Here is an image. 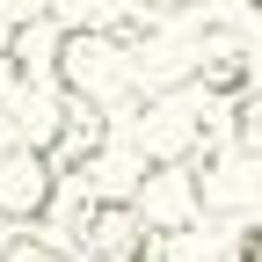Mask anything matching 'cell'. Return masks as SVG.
<instances>
[{"label":"cell","mask_w":262,"mask_h":262,"mask_svg":"<svg viewBox=\"0 0 262 262\" xmlns=\"http://www.w3.org/2000/svg\"><path fill=\"white\" fill-rule=\"evenodd\" d=\"M51 73H58V95H66V102H88V110H110L117 95L139 88L131 44L117 37V29H102V22H66Z\"/></svg>","instance_id":"6da1fadb"},{"label":"cell","mask_w":262,"mask_h":262,"mask_svg":"<svg viewBox=\"0 0 262 262\" xmlns=\"http://www.w3.org/2000/svg\"><path fill=\"white\" fill-rule=\"evenodd\" d=\"M58 211V160L8 139L0 146V226H15V233H29V226H44Z\"/></svg>","instance_id":"7a4b0ae2"},{"label":"cell","mask_w":262,"mask_h":262,"mask_svg":"<svg viewBox=\"0 0 262 262\" xmlns=\"http://www.w3.org/2000/svg\"><path fill=\"white\" fill-rule=\"evenodd\" d=\"M139 211L131 196H102V189H80V204L66 211V255L73 262H124L139 248Z\"/></svg>","instance_id":"3957f363"},{"label":"cell","mask_w":262,"mask_h":262,"mask_svg":"<svg viewBox=\"0 0 262 262\" xmlns=\"http://www.w3.org/2000/svg\"><path fill=\"white\" fill-rule=\"evenodd\" d=\"M131 211H139L146 233H182V226H204L196 160H182V168H146V182L131 189Z\"/></svg>","instance_id":"277c9868"},{"label":"cell","mask_w":262,"mask_h":262,"mask_svg":"<svg viewBox=\"0 0 262 262\" xmlns=\"http://www.w3.org/2000/svg\"><path fill=\"white\" fill-rule=\"evenodd\" d=\"M146 241H153V262H226V255H233L219 233H204V226H182V233H146Z\"/></svg>","instance_id":"5b68a950"},{"label":"cell","mask_w":262,"mask_h":262,"mask_svg":"<svg viewBox=\"0 0 262 262\" xmlns=\"http://www.w3.org/2000/svg\"><path fill=\"white\" fill-rule=\"evenodd\" d=\"M226 153H241V160H262V95H255V88L233 102V124H226Z\"/></svg>","instance_id":"8992f818"},{"label":"cell","mask_w":262,"mask_h":262,"mask_svg":"<svg viewBox=\"0 0 262 262\" xmlns=\"http://www.w3.org/2000/svg\"><path fill=\"white\" fill-rule=\"evenodd\" d=\"M241 241H248V248H262V219H248V226H241Z\"/></svg>","instance_id":"52a82bcc"},{"label":"cell","mask_w":262,"mask_h":262,"mask_svg":"<svg viewBox=\"0 0 262 262\" xmlns=\"http://www.w3.org/2000/svg\"><path fill=\"white\" fill-rule=\"evenodd\" d=\"M226 262H262V248H248V241H241L233 255H226Z\"/></svg>","instance_id":"ba28073f"},{"label":"cell","mask_w":262,"mask_h":262,"mask_svg":"<svg viewBox=\"0 0 262 262\" xmlns=\"http://www.w3.org/2000/svg\"><path fill=\"white\" fill-rule=\"evenodd\" d=\"M241 8H248V15H262V0H241Z\"/></svg>","instance_id":"9c48e42d"}]
</instances>
